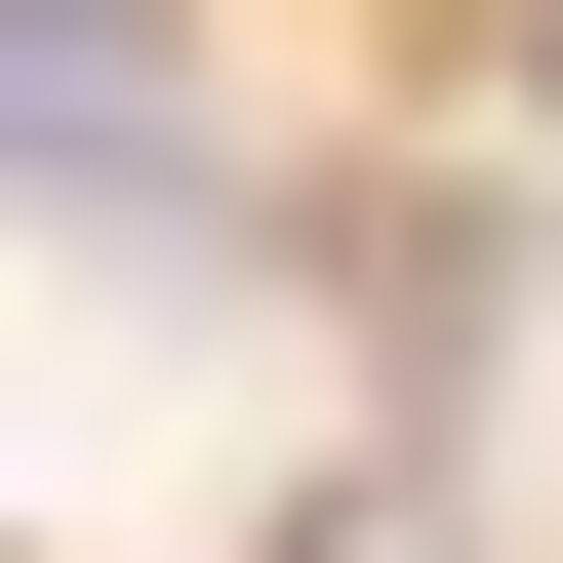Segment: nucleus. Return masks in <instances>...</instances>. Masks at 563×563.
I'll return each mask as SVG.
<instances>
[{"label": "nucleus", "instance_id": "obj_1", "mask_svg": "<svg viewBox=\"0 0 563 563\" xmlns=\"http://www.w3.org/2000/svg\"><path fill=\"white\" fill-rule=\"evenodd\" d=\"M0 201H201V41L162 0H0Z\"/></svg>", "mask_w": 563, "mask_h": 563}]
</instances>
